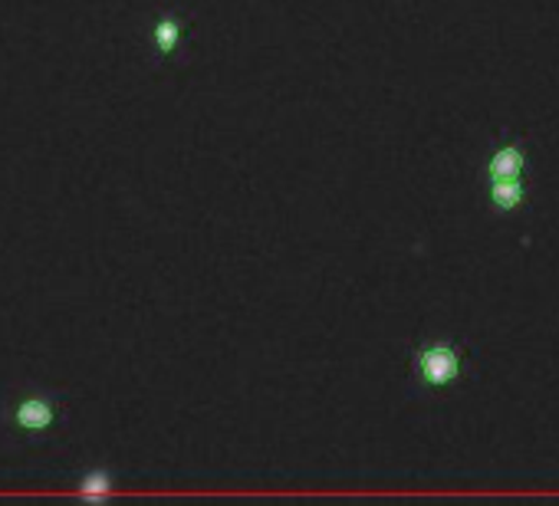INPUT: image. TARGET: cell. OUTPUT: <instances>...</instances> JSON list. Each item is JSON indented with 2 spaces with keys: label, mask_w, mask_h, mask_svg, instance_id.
Wrapping results in <instances>:
<instances>
[{
  "label": "cell",
  "mask_w": 559,
  "mask_h": 506,
  "mask_svg": "<svg viewBox=\"0 0 559 506\" xmlns=\"http://www.w3.org/2000/svg\"><path fill=\"white\" fill-rule=\"evenodd\" d=\"M70 418L67 391L40 378H14L0 388V447L34 450L57 441Z\"/></svg>",
  "instance_id": "6da1fadb"
},
{
  "label": "cell",
  "mask_w": 559,
  "mask_h": 506,
  "mask_svg": "<svg viewBox=\"0 0 559 506\" xmlns=\"http://www.w3.org/2000/svg\"><path fill=\"white\" fill-rule=\"evenodd\" d=\"M70 486L76 496L90 499V503H103L109 496H116L119 490V470L109 460H86L83 467H76L70 473Z\"/></svg>",
  "instance_id": "277c9868"
},
{
  "label": "cell",
  "mask_w": 559,
  "mask_h": 506,
  "mask_svg": "<svg viewBox=\"0 0 559 506\" xmlns=\"http://www.w3.org/2000/svg\"><path fill=\"white\" fill-rule=\"evenodd\" d=\"M530 158H526V145L516 135H500V142L493 145V152L484 161V178L490 181H510V178H526Z\"/></svg>",
  "instance_id": "5b68a950"
},
{
  "label": "cell",
  "mask_w": 559,
  "mask_h": 506,
  "mask_svg": "<svg viewBox=\"0 0 559 506\" xmlns=\"http://www.w3.org/2000/svg\"><path fill=\"white\" fill-rule=\"evenodd\" d=\"M185 44H188V17L178 11H162L148 27L152 67L178 63L185 57Z\"/></svg>",
  "instance_id": "3957f363"
},
{
  "label": "cell",
  "mask_w": 559,
  "mask_h": 506,
  "mask_svg": "<svg viewBox=\"0 0 559 506\" xmlns=\"http://www.w3.org/2000/svg\"><path fill=\"white\" fill-rule=\"evenodd\" d=\"M487 201L497 214H516L530 201V184L526 178H510V181H490L487 184Z\"/></svg>",
  "instance_id": "8992f818"
},
{
  "label": "cell",
  "mask_w": 559,
  "mask_h": 506,
  "mask_svg": "<svg viewBox=\"0 0 559 506\" xmlns=\"http://www.w3.org/2000/svg\"><path fill=\"white\" fill-rule=\"evenodd\" d=\"M474 365V349L454 336H425L408 356V395L435 398L441 391L467 382Z\"/></svg>",
  "instance_id": "7a4b0ae2"
}]
</instances>
